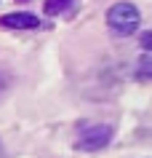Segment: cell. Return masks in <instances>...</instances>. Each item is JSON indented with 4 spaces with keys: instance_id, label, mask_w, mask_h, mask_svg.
Masks as SVG:
<instances>
[{
    "instance_id": "5b68a950",
    "label": "cell",
    "mask_w": 152,
    "mask_h": 158,
    "mask_svg": "<svg viewBox=\"0 0 152 158\" xmlns=\"http://www.w3.org/2000/svg\"><path fill=\"white\" fill-rule=\"evenodd\" d=\"M136 78H152V56H142L136 64Z\"/></svg>"
},
{
    "instance_id": "7a4b0ae2",
    "label": "cell",
    "mask_w": 152,
    "mask_h": 158,
    "mask_svg": "<svg viewBox=\"0 0 152 158\" xmlns=\"http://www.w3.org/2000/svg\"><path fill=\"white\" fill-rule=\"evenodd\" d=\"M112 139V126L107 123H91L85 126V129H80L75 137V148L77 150H85V153H96V150L107 148Z\"/></svg>"
},
{
    "instance_id": "52a82bcc",
    "label": "cell",
    "mask_w": 152,
    "mask_h": 158,
    "mask_svg": "<svg viewBox=\"0 0 152 158\" xmlns=\"http://www.w3.org/2000/svg\"><path fill=\"white\" fill-rule=\"evenodd\" d=\"M0 156H3V148H0Z\"/></svg>"
},
{
    "instance_id": "277c9868",
    "label": "cell",
    "mask_w": 152,
    "mask_h": 158,
    "mask_svg": "<svg viewBox=\"0 0 152 158\" xmlns=\"http://www.w3.org/2000/svg\"><path fill=\"white\" fill-rule=\"evenodd\" d=\"M72 6V0H45V14L48 16H59Z\"/></svg>"
},
{
    "instance_id": "8992f818",
    "label": "cell",
    "mask_w": 152,
    "mask_h": 158,
    "mask_svg": "<svg viewBox=\"0 0 152 158\" xmlns=\"http://www.w3.org/2000/svg\"><path fill=\"white\" fill-rule=\"evenodd\" d=\"M142 48L144 51H152V30H147V32L142 35Z\"/></svg>"
},
{
    "instance_id": "6da1fadb",
    "label": "cell",
    "mask_w": 152,
    "mask_h": 158,
    "mask_svg": "<svg viewBox=\"0 0 152 158\" xmlns=\"http://www.w3.org/2000/svg\"><path fill=\"white\" fill-rule=\"evenodd\" d=\"M107 24H110L112 32H118V35H134L139 30V24H142V14H139V8H136L134 3L120 0L115 6H110Z\"/></svg>"
},
{
    "instance_id": "3957f363",
    "label": "cell",
    "mask_w": 152,
    "mask_h": 158,
    "mask_svg": "<svg viewBox=\"0 0 152 158\" xmlns=\"http://www.w3.org/2000/svg\"><path fill=\"white\" fill-rule=\"evenodd\" d=\"M0 27H6V30H35V27H40V19L35 14H27V11H16V14H6L0 19Z\"/></svg>"
}]
</instances>
